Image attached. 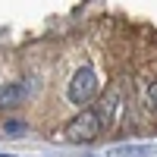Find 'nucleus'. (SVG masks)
<instances>
[{"label": "nucleus", "mask_w": 157, "mask_h": 157, "mask_svg": "<svg viewBox=\"0 0 157 157\" xmlns=\"http://www.w3.org/2000/svg\"><path fill=\"white\" fill-rule=\"evenodd\" d=\"M101 129H104L101 113H98V110H82L75 120H69V126H66V138L75 141V145H88V141H94V138L101 135Z\"/></svg>", "instance_id": "obj_1"}, {"label": "nucleus", "mask_w": 157, "mask_h": 157, "mask_svg": "<svg viewBox=\"0 0 157 157\" xmlns=\"http://www.w3.org/2000/svg\"><path fill=\"white\" fill-rule=\"evenodd\" d=\"M94 94H98V75H94L91 66H82V69L72 75V82L66 88V98L75 104V107H82V104H88Z\"/></svg>", "instance_id": "obj_2"}, {"label": "nucleus", "mask_w": 157, "mask_h": 157, "mask_svg": "<svg viewBox=\"0 0 157 157\" xmlns=\"http://www.w3.org/2000/svg\"><path fill=\"white\" fill-rule=\"evenodd\" d=\"M29 98V85H19V82H10V85H0V110H13Z\"/></svg>", "instance_id": "obj_3"}, {"label": "nucleus", "mask_w": 157, "mask_h": 157, "mask_svg": "<svg viewBox=\"0 0 157 157\" xmlns=\"http://www.w3.org/2000/svg\"><path fill=\"white\" fill-rule=\"evenodd\" d=\"M25 129H29V126H25V123H19V120H6L3 126H0V132H3V135H10V138H19V135H25Z\"/></svg>", "instance_id": "obj_4"}, {"label": "nucleus", "mask_w": 157, "mask_h": 157, "mask_svg": "<svg viewBox=\"0 0 157 157\" xmlns=\"http://www.w3.org/2000/svg\"><path fill=\"white\" fill-rule=\"evenodd\" d=\"M151 151H157V148H154V145H145V148L135 145V148H116L113 154H132V157H135V154H151Z\"/></svg>", "instance_id": "obj_5"}, {"label": "nucleus", "mask_w": 157, "mask_h": 157, "mask_svg": "<svg viewBox=\"0 0 157 157\" xmlns=\"http://www.w3.org/2000/svg\"><path fill=\"white\" fill-rule=\"evenodd\" d=\"M148 101H151V104H154V107H157V82H154V85L148 88Z\"/></svg>", "instance_id": "obj_6"}, {"label": "nucleus", "mask_w": 157, "mask_h": 157, "mask_svg": "<svg viewBox=\"0 0 157 157\" xmlns=\"http://www.w3.org/2000/svg\"><path fill=\"white\" fill-rule=\"evenodd\" d=\"M0 157H10V154H0Z\"/></svg>", "instance_id": "obj_7"}]
</instances>
